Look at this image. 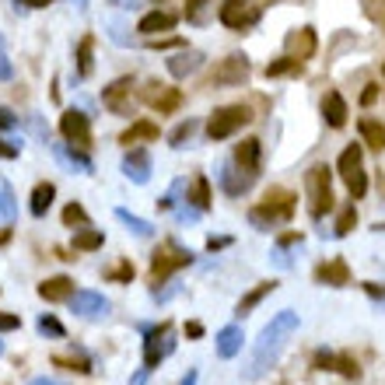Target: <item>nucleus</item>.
Returning a JSON list of instances; mask_svg holds the SVG:
<instances>
[{
    "mask_svg": "<svg viewBox=\"0 0 385 385\" xmlns=\"http://www.w3.org/2000/svg\"><path fill=\"white\" fill-rule=\"evenodd\" d=\"M147 375H151V368H140V372L130 379V385H144V382H147Z\"/></svg>",
    "mask_w": 385,
    "mask_h": 385,
    "instance_id": "3c124183",
    "label": "nucleus"
},
{
    "mask_svg": "<svg viewBox=\"0 0 385 385\" xmlns=\"http://www.w3.org/2000/svg\"><path fill=\"white\" fill-rule=\"evenodd\" d=\"M235 165L245 172V176H259V165H263V144L256 137H245L238 147H235Z\"/></svg>",
    "mask_w": 385,
    "mask_h": 385,
    "instance_id": "4468645a",
    "label": "nucleus"
},
{
    "mask_svg": "<svg viewBox=\"0 0 385 385\" xmlns=\"http://www.w3.org/2000/svg\"><path fill=\"white\" fill-rule=\"evenodd\" d=\"M200 67H203V53H196V49H183V53H176L169 60V74L172 78H190Z\"/></svg>",
    "mask_w": 385,
    "mask_h": 385,
    "instance_id": "aec40b11",
    "label": "nucleus"
},
{
    "mask_svg": "<svg viewBox=\"0 0 385 385\" xmlns=\"http://www.w3.org/2000/svg\"><path fill=\"white\" fill-rule=\"evenodd\" d=\"M252 123V109L249 105H221V109H214L210 112V119H207V137L217 144V140H228V137H235L242 126H249Z\"/></svg>",
    "mask_w": 385,
    "mask_h": 385,
    "instance_id": "20e7f679",
    "label": "nucleus"
},
{
    "mask_svg": "<svg viewBox=\"0 0 385 385\" xmlns=\"http://www.w3.org/2000/svg\"><path fill=\"white\" fill-rule=\"evenodd\" d=\"M207 4H210V0H186V18H190V21H200V11H203Z\"/></svg>",
    "mask_w": 385,
    "mask_h": 385,
    "instance_id": "c03bdc74",
    "label": "nucleus"
},
{
    "mask_svg": "<svg viewBox=\"0 0 385 385\" xmlns=\"http://www.w3.org/2000/svg\"><path fill=\"white\" fill-rule=\"evenodd\" d=\"M176 350V340H172V322H161V326H151L144 333V368H158L169 354Z\"/></svg>",
    "mask_w": 385,
    "mask_h": 385,
    "instance_id": "0eeeda50",
    "label": "nucleus"
},
{
    "mask_svg": "<svg viewBox=\"0 0 385 385\" xmlns=\"http://www.w3.org/2000/svg\"><path fill=\"white\" fill-rule=\"evenodd\" d=\"M192 133H196V119H183V123L172 130V137H169V140H172V147H183Z\"/></svg>",
    "mask_w": 385,
    "mask_h": 385,
    "instance_id": "58836bf2",
    "label": "nucleus"
},
{
    "mask_svg": "<svg viewBox=\"0 0 385 385\" xmlns=\"http://www.w3.org/2000/svg\"><path fill=\"white\" fill-rule=\"evenodd\" d=\"M217 18H221L224 28H231V32H245V28L259 25L263 11H259V4H252V0H224L221 11H217Z\"/></svg>",
    "mask_w": 385,
    "mask_h": 385,
    "instance_id": "6e6552de",
    "label": "nucleus"
},
{
    "mask_svg": "<svg viewBox=\"0 0 385 385\" xmlns=\"http://www.w3.org/2000/svg\"><path fill=\"white\" fill-rule=\"evenodd\" d=\"M0 354H4V340H0Z\"/></svg>",
    "mask_w": 385,
    "mask_h": 385,
    "instance_id": "13d9d810",
    "label": "nucleus"
},
{
    "mask_svg": "<svg viewBox=\"0 0 385 385\" xmlns=\"http://www.w3.org/2000/svg\"><path fill=\"white\" fill-rule=\"evenodd\" d=\"M35 329L42 333V336H49V340H63L67 336V329H63V322L56 319V315H39V322H35Z\"/></svg>",
    "mask_w": 385,
    "mask_h": 385,
    "instance_id": "72a5a7b5",
    "label": "nucleus"
},
{
    "mask_svg": "<svg viewBox=\"0 0 385 385\" xmlns=\"http://www.w3.org/2000/svg\"><path fill=\"white\" fill-rule=\"evenodd\" d=\"M298 312H277L263 329H259V340H256V347H252V358H249V368H245V379H263L277 361H281V354H284V347H288V336L298 329Z\"/></svg>",
    "mask_w": 385,
    "mask_h": 385,
    "instance_id": "f257e3e1",
    "label": "nucleus"
},
{
    "mask_svg": "<svg viewBox=\"0 0 385 385\" xmlns=\"http://www.w3.org/2000/svg\"><path fill=\"white\" fill-rule=\"evenodd\" d=\"M53 365H63L67 372H81V375H88V372H92V365H88V361H74V358H53Z\"/></svg>",
    "mask_w": 385,
    "mask_h": 385,
    "instance_id": "ea45409f",
    "label": "nucleus"
},
{
    "mask_svg": "<svg viewBox=\"0 0 385 385\" xmlns=\"http://www.w3.org/2000/svg\"><path fill=\"white\" fill-rule=\"evenodd\" d=\"M71 294H74L71 277H49L39 284V298H46V301H71Z\"/></svg>",
    "mask_w": 385,
    "mask_h": 385,
    "instance_id": "5701e85b",
    "label": "nucleus"
},
{
    "mask_svg": "<svg viewBox=\"0 0 385 385\" xmlns=\"http://www.w3.org/2000/svg\"><path fill=\"white\" fill-rule=\"evenodd\" d=\"M375 98H379V85H365V92H361V105H375Z\"/></svg>",
    "mask_w": 385,
    "mask_h": 385,
    "instance_id": "49530a36",
    "label": "nucleus"
},
{
    "mask_svg": "<svg viewBox=\"0 0 385 385\" xmlns=\"http://www.w3.org/2000/svg\"><path fill=\"white\" fill-rule=\"evenodd\" d=\"M14 217H18V203H14V192H11V186L0 179V224H14Z\"/></svg>",
    "mask_w": 385,
    "mask_h": 385,
    "instance_id": "2f4dec72",
    "label": "nucleus"
},
{
    "mask_svg": "<svg viewBox=\"0 0 385 385\" xmlns=\"http://www.w3.org/2000/svg\"><path fill=\"white\" fill-rule=\"evenodd\" d=\"M382 78H385V63H382Z\"/></svg>",
    "mask_w": 385,
    "mask_h": 385,
    "instance_id": "bf43d9fd",
    "label": "nucleus"
},
{
    "mask_svg": "<svg viewBox=\"0 0 385 385\" xmlns=\"http://www.w3.org/2000/svg\"><path fill=\"white\" fill-rule=\"evenodd\" d=\"M249 74H252V63H249L242 53H231V56H224V60L214 67V85L235 88V85H245Z\"/></svg>",
    "mask_w": 385,
    "mask_h": 385,
    "instance_id": "9d476101",
    "label": "nucleus"
},
{
    "mask_svg": "<svg viewBox=\"0 0 385 385\" xmlns=\"http://www.w3.org/2000/svg\"><path fill=\"white\" fill-rule=\"evenodd\" d=\"M196 379H200V375H196V368H190V372L183 375V382H179V385H196Z\"/></svg>",
    "mask_w": 385,
    "mask_h": 385,
    "instance_id": "5fc2aeb1",
    "label": "nucleus"
},
{
    "mask_svg": "<svg viewBox=\"0 0 385 385\" xmlns=\"http://www.w3.org/2000/svg\"><path fill=\"white\" fill-rule=\"evenodd\" d=\"M11 78V63H7V56H0V81H7Z\"/></svg>",
    "mask_w": 385,
    "mask_h": 385,
    "instance_id": "864d4df0",
    "label": "nucleus"
},
{
    "mask_svg": "<svg viewBox=\"0 0 385 385\" xmlns=\"http://www.w3.org/2000/svg\"><path fill=\"white\" fill-rule=\"evenodd\" d=\"M242 340H245V333H242V326H224L217 336H214V347H217V358L221 361H231L238 350H242Z\"/></svg>",
    "mask_w": 385,
    "mask_h": 385,
    "instance_id": "a211bd4d",
    "label": "nucleus"
},
{
    "mask_svg": "<svg viewBox=\"0 0 385 385\" xmlns=\"http://www.w3.org/2000/svg\"><path fill=\"white\" fill-rule=\"evenodd\" d=\"M102 245H105V235L95 231L92 224L81 228V231L74 235V249H78V252H95V249H102Z\"/></svg>",
    "mask_w": 385,
    "mask_h": 385,
    "instance_id": "c756f323",
    "label": "nucleus"
},
{
    "mask_svg": "<svg viewBox=\"0 0 385 385\" xmlns=\"http://www.w3.org/2000/svg\"><path fill=\"white\" fill-rule=\"evenodd\" d=\"M18 4H25V7H49L53 0H18Z\"/></svg>",
    "mask_w": 385,
    "mask_h": 385,
    "instance_id": "6e6d98bb",
    "label": "nucleus"
},
{
    "mask_svg": "<svg viewBox=\"0 0 385 385\" xmlns=\"http://www.w3.org/2000/svg\"><path fill=\"white\" fill-rule=\"evenodd\" d=\"M228 242H231V238H210V242H207V249H210V252H214V249H224V245H228Z\"/></svg>",
    "mask_w": 385,
    "mask_h": 385,
    "instance_id": "603ef678",
    "label": "nucleus"
},
{
    "mask_svg": "<svg viewBox=\"0 0 385 385\" xmlns=\"http://www.w3.org/2000/svg\"><path fill=\"white\" fill-rule=\"evenodd\" d=\"M123 176L130 179V183H137V186H144L147 179H151V154L147 151H130L126 154V161H123Z\"/></svg>",
    "mask_w": 385,
    "mask_h": 385,
    "instance_id": "f3484780",
    "label": "nucleus"
},
{
    "mask_svg": "<svg viewBox=\"0 0 385 385\" xmlns=\"http://www.w3.org/2000/svg\"><path fill=\"white\" fill-rule=\"evenodd\" d=\"M354 224H358V207H354V200H350V203H347V207L340 210V217H336V228H333V235H336V238H343V235H347V231H350Z\"/></svg>",
    "mask_w": 385,
    "mask_h": 385,
    "instance_id": "c9c22d12",
    "label": "nucleus"
},
{
    "mask_svg": "<svg viewBox=\"0 0 385 385\" xmlns=\"http://www.w3.org/2000/svg\"><path fill=\"white\" fill-rule=\"evenodd\" d=\"M301 63L305 60H298V56H281V60H274L270 67H267V78H284V74H301Z\"/></svg>",
    "mask_w": 385,
    "mask_h": 385,
    "instance_id": "473e14b6",
    "label": "nucleus"
},
{
    "mask_svg": "<svg viewBox=\"0 0 385 385\" xmlns=\"http://www.w3.org/2000/svg\"><path fill=\"white\" fill-rule=\"evenodd\" d=\"M186 336L200 340V336H203V326H200V322H190V326H186Z\"/></svg>",
    "mask_w": 385,
    "mask_h": 385,
    "instance_id": "8fccbe9b",
    "label": "nucleus"
},
{
    "mask_svg": "<svg viewBox=\"0 0 385 385\" xmlns=\"http://www.w3.org/2000/svg\"><path fill=\"white\" fill-rule=\"evenodd\" d=\"M305 190H308V210L315 221L333 210V169L329 165H312L305 172Z\"/></svg>",
    "mask_w": 385,
    "mask_h": 385,
    "instance_id": "7ed1b4c3",
    "label": "nucleus"
},
{
    "mask_svg": "<svg viewBox=\"0 0 385 385\" xmlns=\"http://www.w3.org/2000/svg\"><path fill=\"white\" fill-rule=\"evenodd\" d=\"M130 88H133L130 78L112 81V85L102 92V105H105L109 112H116V116H130Z\"/></svg>",
    "mask_w": 385,
    "mask_h": 385,
    "instance_id": "2eb2a0df",
    "label": "nucleus"
},
{
    "mask_svg": "<svg viewBox=\"0 0 385 385\" xmlns=\"http://www.w3.org/2000/svg\"><path fill=\"white\" fill-rule=\"evenodd\" d=\"M116 221H123V224H126L137 238H151V235H154V224H151V221H144V217H137V214H130L126 207H116Z\"/></svg>",
    "mask_w": 385,
    "mask_h": 385,
    "instance_id": "cd10ccee",
    "label": "nucleus"
},
{
    "mask_svg": "<svg viewBox=\"0 0 385 385\" xmlns=\"http://www.w3.org/2000/svg\"><path fill=\"white\" fill-rule=\"evenodd\" d=\"M358 133H361V140H365L372 151H379V154L385 151V126H382V119L365 116V119L358 123Z\"/></svg>",
    "mask_w": 385,
    "mask_h": 385,
    "instance_id": "4be33fe9",
    "label": "nucleus"
},
{
    "mask_svg": "<svg viewBox=\"0 0 385 385\" xmlns=\"http://www.w3.org/2000/svg\"><path fill=\"white\" fill-rule=\"evenodd\" d=\"M315 46H319V39H315L312 28H298V32L288 35V53L298 56V60H308V56L315 53Z\"/></svg>",
    "mask_w": 385,
    "mask_h": 385,
    "instance_id": "412c9836",
    "label": "nucleus"
},
{
    "mask_svg": "<svg viewBox=\"0 0 385 385\" xmlns=\"http://www.w3.org/2000/svg\"><path fill=\"white\" fill-rule=\"evenodd\" d=\"M109 281H119V284H130V281H133V267H130V263H119L116 270H109Z\"/></svg>",
    "mask_w": 385,
    "mask_h": 385,
    "instance_id": "79ce46f5",
    "label": "nucleus"
},
{
    "mask_svg": "<svg viewBox=\"0 0 385 385\" xmlns=\"http://www.w3.org/2000/svg\"><path fill=\"white\" fill-rule=\"evenodd\" d=\"M92 49H95V35H85L81 46H78V71H81V78L92 74Z\"/></svg>",
    "mask_w": 385,
    "mask_h": 385,
    "instance_id": "f704fd0d",
    "label": "nucleus"
},
{
    "mask_svg": "<svg viewBox=\"0 0 385 385\" xmlns=\"http://www.w3.org/2000/svg\"><path fill=\"white\" fill-rule=\"evenodd\" d=\"M140 140H158V123H151V119H137V123H130V130L119 137L123 147L140 144Z\"/></svg>",
    "mask_w": 385,
    "mask_h": 385,
    "instance_id": "393cba45",
    "label": "nucleus"
},
{
    "mask_svg": "<svg viewBox=\"0 0 385 385\" xmlns=\"http://www.w3.org/2000/svg\"><path fill=\"white\" fill-rule=\"evenodd\" d=\"M172 25H176V14H169V11H151V14L140 18L137 32H144V35L151 39V35H158V32H169Z\"/></svg>",
    "mask_w": 385,
    "mask_h": 385,
    "instance_id": "b1692460",
    "label": "nucleus"
},
{
    "mask_svg": "<svg viewBox=\"0 0 385 385\" xmlns=\"http://www.w3.org/2000/svg\"><path fill=\"white\" fill-rule=\"evenodd\" d=\"M312 365H315L319 372H340L343 379H361V368H358V361H354V358H347V354L319 350V354L312 358Z\"/></svg>",
    "mask_w": 385,
    "mask_h": 385,
    "instance_id": "ddd939ff",
    "label": "nucleus"
},
{
    "mask_svg": "<svg viewBox=\"0 0 385 385\" xmlns=\"http://www.w3.org/2000/svg\"><path fill=\"white\" fill-rule=\"evenodd\" d=\"M274 291H277V284H274V281H263V284H256V288H252L245 298H242V301H238V305H235V315H238V319H245V315H249V312H252V308H256V305L267 298V294H274Z\"/></svg>",
    "mask_w": 385,
    "mask_h": 385,
    "instance_id": "a878e982",
    "label": "nucleus"
},
{
    "mask_svg": "<svg viewBox=\"0 0 385 385\" xmlns=\"http://www.w3.org/2000/svg\"><path fill=\"white\" fill-rule=\"evenodd\" d=\"M190 200H192V207H196L200 214L210 210V183H207V176H196V179H192Z\"/></svg>",
    "mask_w": 385,
    "mask_h": 385,
    "instance_id": "7c9ffc66",
    "label": "nucleus"
},
{
    "mask_svg": "<svg viewBox=\"0 0 385 385\" xmlns=\"http://www.w3.org/2000/svg\"><path fill=\"white\" fill-rule=\"evenodd\" d=\"M18 326H21V319H18V315L0 312V333H11V329H18Z\"/></svg>",
    "mask_w": 385,
    "mask_h": 385,
    "instance_id": "37998d69",
    "label": "nucleus"
},
{
    "mask_svg": "<svg viewBox=\"0 0 385 385\" xmlns=\"http://www.w3.org/2000/svg\"><path fill=\"white\" fill-rule=\"evenodd\" d=\"M221 186L231 192V196H238V192H245L252 186V176H242V172H235L231 165H224V169H221Z\"/></svg>",
    "mask_w": 385,
    "mask_h": 385,
    "instance_id": "c85d7f7f",
    "label": "nucleus"
},
{
    "mask_svg": "<svg viewBox=\"0 0 385 385\" xmlns=\"http://www.w3.org/2000/svg\"><path fill=\"white\" fill-rule=\"evenodd\" d=\"M60 133H63L67 144H74V147H81V151L92 147V123H88V116H85L81 109H67V112L60 116Z\"/></svg>",
    "mask_w": 385,
    "mask_h": 385,
    "instance_id": "1a4fd4ad",
    "label": "nucleus"
},
{
    "mask_svg": "<svg viewBox=\"0 0 385 385\" xmlns=\"http://www.w3.org/2000/svg\"><path fill=\"white\" fill-rule=\"evenodd\" d=\"M28 385H60V382H53V379H32Z\"/></svg>",
    "mask_w": 385,
    "mask_h": 385,
    "instance_id": "4d7b16f0",
    "label": "nucleus"
},
{
    "mask_svg": "<svg viewBox=\"0 0 385 385\" xmlns=\"http://www.w3.org/2000/svg\"><path fill=\"white\" fill-rule=\"evenodd\" d=\"M151 49H169V46H179V39H147Z\"/></svg>",
    "mask_w": 385,
    "mask_h": 385,
    "instance_id": "de8ad7c7",
    "label": "nucleus"
},
{
    "mask_svg": "<svg viewBox=\"0 0 385 385\" xmlns=\"http://www.w3.org/2000/svg\"><path fill=\"white\" fill-rule=\"evenodd\" d=\"M192 263V252L190 249H179L176 242H165L161 249H154V256H151V281L161 288L176 270H183V267H190ZM154 288V291H158Z\"/></svg>",
    "mask_w": 385,
    "mask_h": 385,
    "instance_id": "423d86ee",
    "label": "nucleus"
},
{
    "mask_svg": "<svg viewBox=\"0 0 385 385\" xmlns=\"http://www.w3.org/2000/svg\"><path fill=\"white\" fill-rule=\"evenodd\" d=\"M347 102H343V95L340 92H329V95L322 98V119L333 126V130H343L347 126Z\"/></svg>",
    "mask_w": 385,
    "mask_h": 385,
    "instance_id": "6ab92c4d",
    "label": "nucleus"
},
{
    "mask_svg": "<svg viewBox=\"0 0 385 385\" xmlns=\"http://www.w3.org/2000/svg\"><path fill=\"white\" fill-rule=\"evenodd\" d=\"M71 312L81 319H105L109 315V298H102L98 291H74L71 294Z\"/></svg>",
    "mask_w": 385,
    "mask_h": 385,
    "instance_id": "f8f14e48",
    "label": "nucleus"
},
{
    "mask_svg": "<svg viewBox=\"0 0 385 385\" xmlns=\"http://www.w3.org/2000/svg\"><path fill=\"white\" fill-rule=\"evenodd\" d=\"M154 4H161V0H154Z\"/></svg>",
    "mask_w": 385,
    "mask_h": 385,
    "instance_id": "052dcab7",
    "label": "nucleus"
},
{
    "mask_svg": "<svg viewBox=\"0 0 385 385\" xmlns=\"http://www.w3.org/2000/svg\"><path fill=\"white\" fill-rule=\"evenodd\" d=\"M18 119H14V112L11 109H0V130H7V126H14Z\"/></svg>",
    "mask_w": 385,
    "mask_h": 385,
    "instance_id": "09e8293b",
    "label": "nucleus"
},
{
    "mask_svg": "<svg viewBox=\"0 0 385 385\" xmlns=\"http://www.w3.org/2000/svg\"><path fill=\"white\" fill-rule=\"evenodd\" d=\"M63 224H67V228H88L85 207H81V203H67V207H63Z\"/></svg>",
    "mask_w": 385,
    "mask_h": 385,
    "instance_id": "4c0bfd02",
    "label": "nucleus"
},
{
    "mask_svg": "<svg viewBox=\"0 0 385 385\" xmlns=\"http://www.w3.org/2000/svg\"><path fill=\"white\" fill-rule=\"evenodd\" d=\"M291 214H294V196H291L288 190H270L267 196H263L259 207L249 210V221H252L256 231H270L274 224L291 221Z\"/></svg>",
    "mask_w": 385,
    "mask_h": 385,
    "instance_id": "f03ea898",
    "label": "nucleus"
},
{
    "mask_svg": "<svg viewBox=\"0 0 385 385\" xmlns=\"http://www.w3.org/2000/svg\"><path fill=\"white\" fill-rule=\"evenodd\" d=\"M336 172L343 179V186L350 190L354 200H361L368 192V172H365V147L361 144H347L340 161H336Z\"/></svg>",
    "mask_w": 385,
    "mask_h": 385,
    "instance_id": "39448f33",
    "label": "nucleus"
},
{
    "mask_svg": "<svg viewBox=\"0 0 385 385\" xmlns=\"http://www.w3.org/2000/svg\"><path fill=\"white\" fill-rule=\"evenodd\" d=\"M18 154H21V144H11L0 137V158H18Z\"/></svg>",
    "mask_w": 385,
    "mask_h": 385,
    "instance_id": "a18cd8bd",
    "label": "nucleus"
},
{
    "mask_svg": "<svg viewBox=\"0 0 385 385\" xmlns=\"http://www.w3.org/2000/svg\"><path fill=\"white\" fill-rule=\"evenodd\" d=\"M53 196H56V186H53V183H39V186L32 190V203H28L32 217H46V210L53 207Z\"/></svg>",
    "mask_w": 385,
    "mask_h": 385,
    "instance_id": "bb28decb",
    "label": "nucleus"
},
{
    "mask_svg": "<svg viewBox=\"0 0 385 385\" xmlns=\"http://www.w3.org/2000/svg\"><path fill=\"white\" fill-rule=\"evenodd\" d=\"M56 154H60L71 169H78V172H92V161H88L81 151H74V144H71V147H56Z\"/></svg>",
    "mask_w": 385,
    "mask_h": 385,
    "instance_id": "e433bc0d",
    "label": "nucleus"
},
{
    "mask_svg": "<svg viewBox=\"0 0 385 385\" xmlns=\"http://www.w3.org/2000/svg\"><path fill=\"white\" fill-rule=\"evenodd\" d=\"M365 294H368V298H372V301L385 312V284H372V281H365Z\"/></svg>",
    "mask_w": 385,
    "mask_h": 385,
    "instance_id": "a19ab883",
    "label": "nucleus"
},
{
    "mask_svg": "<svg viewBox=\"0 0 385 385\" xmlns=\"http://www.w3.org/2000/svg\"><path fill=\"white\" fill-rule=\"evenodd\" d=\"M315 284H322V288H347V284H350V267H347V259L319 263V267H315Z\"/></svg>",
    "mask_w": 385,
    "mask_h": 385,
    "instance_id": "dca6fc26",
    "label": "nucleus"
},
{
    "mask_svg": "<svg viewBox=\"0 0 385 385\" xmlns=\"http://www.w3.org/2000/svg\"><path fill=\"white\" fill-rule=\"evenodd\" d=\"M140 98L151 105V109H158V112H176L179 105H183V92L179 88H172V85H161V81H151Z\"/></svg>",
    "mask_w": 385,
    "mask_h": 385,
    "instance_id": "9b49d317",
    "label": "nucleus"
}]
</instances>
